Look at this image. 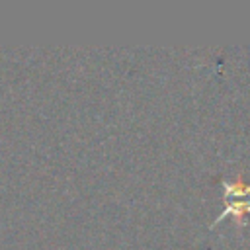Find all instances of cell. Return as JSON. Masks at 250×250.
Segmentation results:
<instances>
[{
    "label": "cell",
    "mask_w": 250,
    "mask_h": 250,
    "mask_svg": "<svg viewBox=\"0 0 250 250\" xmlns=\"http://www.w3.org/2000/svg\"><path fill=\"white\" fill-rule=\"evenodd\" d=\"M223 191H225V211L211 227H215L225 217H234L236 223H244L242 217L250 215V184L246 186L240 180L238 182L223 180Z\"/></svg>",
    "instance_id": "6da1fadb"
}]
</instances>
